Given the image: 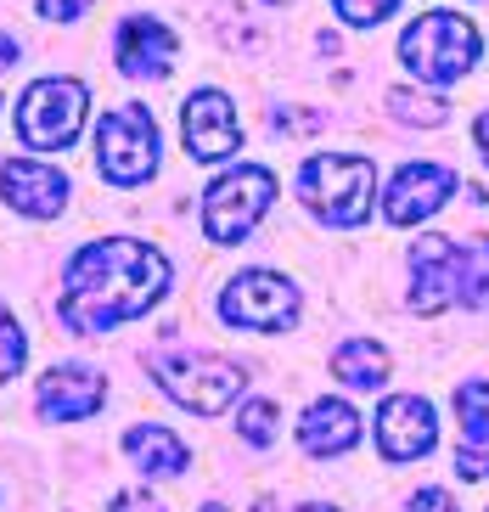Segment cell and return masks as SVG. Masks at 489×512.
<instances>
[{
	"instance_id": "6da1fadb",
	"label": "cell",
	"mask_w": 489,
	"mask_h": 512,
	"mask_svg": "<svg viewBox=\"0 0 489 512\" xmlns=\"http://www.w3.org/2000/svg\"><path fill=\"white\" fill-rule=\"evenodd\" d=\"M163 293H169V259L152 242L102 237L68 259L57 316L68 332H113L124 321H141Z\"/></svg>"
},
{
	"instance_id": "7a4b0ae2",
	"label": "cell",
	"mask_w": 489,
	"mask_h": 512,
	"mask_svg": "<svg viewBox=\"0 0 489 512\" xmlns=\"http://www.w3.org/2000/svg\"><path fill=\"white\" fill-rule=\"evenodd\" d=\"M298 197L315 220L349 231L371 214L377 169H371V158H355V152H315L310 164L298 169Z\"/></svg>"
},
{
	"instance_id": "3957f363",
	"label": "cell",
	"mask_w": 489,
	"mask_h": 512,
	"mask_svg": "<svg viewBox=\"0 0 489 512\" xmlns=\"http://www.w3.org/2000/svg\"><path fill=\"white\" fill-rule=\"evenodd\" d=\"M152 383L175 406L197 411V417H220L248 389V372L237 361H225V355H208V349H180V355H158L152 361Z\"/></svg>"
},
{
	"instance_id": "277c9868",
	"label": "cell",
	"mask_w": 489,
	"mask_h": 512,
	"mask_svg": "<svg viewBox=\"0 0 489 512\" xmlns=\"http://www.w3.org/2000/svg\"><path fill=\"white\" fill-rule=\"evenodd\" d=\"M478 29L461 12H422L411 29L400 34V62L428 85H456L461 74H473L478 62Z\"/></svg>"
},
{
	"instance_id": "5b68a950",
	"label": "cell",
	"mask_w": 489,
	"mask_h": 512,
	"mask_svg": "<svg viewBox=\"0 0 489 512\" xmlns=\"http://www.w3.org/2000/svg\"><path fill=\"white\" fill-rule=\"evenodd\" d=\"M276 203V175L259 164H237L231 175L203 192V237L208 242H248V231L259 226Z\"/></svg>"
},
{
	"instance_id": "8992f818",
	"label": "cell",
	"mask_w": 489,
	"mask_h": 512,
	"mask_svg": "<svg viewBox=\"0 0 489 512\" xmlns=\"http://www.w3.org/2000/svg\"><path fill=\"white\" fill-rule=\"evenodd\" d=\"M96 169L113 186L152 181V169H158V124H152V113L141 102L102 113V124H96Z\"/></svg>"
},
{
	"instance_id": "52a82bcc",
	"label": "cell",
	"mask_w": 489,
	"mask_h": 512,
	"mask_svg": "<svg viewBox=\"0 0 489 512\" xmlns=\"http://www.w3.org/2000/svg\"><path fill=\"white\" fill-rule=\"evenodd\" d=\"M79 124H85V85L79 79H34L23 91V102H17L23 147L62 152V147H74Z\"/></svg>"
},
{
	"instance_id": "ba28073f",
	"label": "cell",
	"mask_w": 489,
	"mask_h": 512,
	"mask_svg": "<svg viewBox=\"0 0 489 512\" xmlns=\"http://www.w3.org/2000/svg\"><path fill=\"white\" fill-rule=\"evenodd\" d=\"M220 316L242 332H287L298 321V287L282 271H242L225 282Z\"/></svg>"
},
{
	"instance_id": "9c48e42d",
	"label": "cell",
	"mask_w": 489,
	"mask_h": 512,
	"mask_svg": "<svg viewBox=\"0 0 489 512\" xmlns=\"http://www.w3.org/2000/svg\"><path fill=\"white\" fill-rule=\"evenodd\" d=\"M180 141H186V158L192 164H220L242 147V119L237 102L225 91H197L180 107Z\"/></svg>"
},
{
	"instance_id": "30bf717a",
	"label": "cell",
	"mask_w": 489,
	"mask_h": 512,
	"mask_svg": "<svg viewBox=\"0 0 489 512\" xmlns=\"http://www.w3.org/2000/svg\"><path fill=\"white\" fill-rule=\"evenodd\" d=\"M461 304V242L456 237H416L411 248V310L439 316Z\"/></svg>"
},
{
	"instance_id": "8fae6325",
	"label": "cell",
	"mask_w": 489,
	"mask_h": 512,
	"mask_svg": "<svg viewBox=\"0 0 489 512\" xmlns=\"http://www.w3.org/2000/svg\"><path fill=\"white\" fill-rule=\"evenodd\" d=\"M450 192H461L456 169L445 164H405L383 192V214L388 226H422L428 214H439L450 203Z\"/></svg>"
},
{
	"instance_id": "7c38bea8",
	"label": "cell",
	"mask_w": 489,
	"mask_h": 512,
	"mask_svg": "<svg viewBox=\"0 0 489 512\" xmlns=\"http://www.w3.org/2000/svg\"><path fill=\"white\" fill-rule=\"evenodd\" d=\"M439 445V417L422 394H394L377 411V451L383 462H416Z\"/></svg>"
},
{
	"instance_id": "4fadbf2b",
	"label": "cell",
	"mask_w": 489,
	"mask_h": 512,
	"mask_svg": "<svg viewBox=\"0 0 489 512\" xmlns=\"http://www.w3.org/2000/svg\"><path fill=\"white\" fill-rule=\"evenodd\" d=\"M175 29L163 23V17H147V12H135L119 23V40H113V57H119V74L130 79H163L169 68H175Z\"/></svg>"
},
{
	"instance_id": "5bb4252c",
	"label": "cell",
	"mask_w": 489,
	"mask_h": 512,
	"mask_svg": "<svg viewBox=\"0 0 489 512\" xmlns=\"http://www.w3.org/2000/svg\"><path fill=\"white\" fill-rule=\"evenodd\" d=\"M68 175L51 164H34V158H6L0 164V197L12 203L17 214H29V220H51V214L68 209Z\"/></svg>"
},
{
	"instance_id": "9a60e30c",
	"label": "cell",
	"mask_w": 489,
	"mask_h": 512,
	"mask_svg": "<svg viewBox=\"0 0 489 512\" xmlns=\"http://www.w3.org/2000/svg\"><path fill=\"white\" fill-rule=\"evenodd\" d=\"M102 400H107V377L96 366H51L40 377V417H51V422L96 417Z\"/></svg>"
},
{
	"instance_id": "2e32d148",
	"label": "cell",
	"mask_w": 489,
	"mask_h": 512,
	"mask_svg": "<svg viewBox=\"0 0 489 512\" xmlns=\"http://www.w3.org/2000/svg\"><path fill=\"white\" fill-rule=\"evenodd\" d=\"M456 422H461L456 473L461 479H489V383L484 377L456 383Z\"/></svg>"
},
{
	"instance_id": "e0dca14e",
	"label": "cell",
	"mask_w": 489,
	"mask_h": 512,
	"mask_svg": "<svg viewBox=\"0 0 489 512\" xmlns=\"http://www.w3.org/2000/svg\"><path fill=\"white\" fill-rule=\"evenodd\" d=\"M355 439H360V411L349 400H315L298 417V445L310 456H343L355 451Z\"/></svg>"
},
{
	"instance_id": "ac0fdd59",
	"label": "cell",
	"mask_w": 489,
	"mask_h": 512,
	"mask_svg": "<svg viewBox=\"0 0 489 512\" xmlns=\"http://www.w3.org/2000/svg\"><path fill=\"white\" fill-rule=\"evenodd\" d=\"M124 451H130L135 473H147V479H175L180 467L192 462L186 456V439L158 428V422H135L130 434H124Z\"/></svg>"
},
{
	"instance_id": "d6986e66",
	"label": "cell",
	"mask_w": 489,
	"mask_h": 512,
	"mask_svg": "<svg viewBox=\"0 0 489 512\" xmlns=\"http://www.w3.org/2000/svg\"><path fill=\"white\" fill-rule=\"evenodd\" d=\"M388 349L371 344V338H349V344L332 349V377L338 383H349V389H383L388 383Z\"/></svg>"
},
{
	"instance_id": "ffe728a7",
	"label": "cell",
	"mask_w": 489,
	"mask_h": 512,
	"mask_svg": "<svg viewBox=\"0 0 489 512\" xmlns=\"http://www.w3.org/2000/svg\"><path fill=\"white\" fill-rule=\"evenodd\" d=\"M461 304L484 310L489 304V237L461 242Z\"/></svg>"
},
{
	"instance_id": "44dd1931",
	"label": "cell",
	"mask_w": 489,
	"mask_h": 512,
	"mask_svg": "<svg viewBox=\"0 0 489 512\" xmlns=\"http://www.w3.org/2000/svg\"><path fill=\"white\" fill-rule=\"evenodd\" d=\"M388 113L400 124H445L450 119V102L445 96H422V91H411V85H400V91H388Z\"/></svg>"
},
{
	"instance_id": "7402d4cb",
	"label": "cell",
	"mask_w": 489,
	"mask_h": 512,
	"mask_svg": "<svg viewBox=\"0 0 489 512\" xmlns=\"http://www.w3.org/2000/svg\"><path fill=\"white\" fill-rule=\"evenodd\" d=\"M237 434L265 451V445H276V434H282V411L270 406V400H248V406L237 411Z\"/></svg>"
},
{
	"instance_id": "603a6c76",
	"label": "cell",
	"mask_w": 489,
	"mask_h": 512,
	"mask_svg": "<svg viewBox=\"0 0 489 512\" xmlns=\"http://www.w3.org/2000/svg\"><path fill=\"white\" fill-rule=\"evenodd\" d=\"M23 355H29V338L17 327L12 304H0V383H12V377L23 372Z\"/></svg>"
},
{
	"instance_id": "cb8c5ba5",
	"label": "cell",
	"mask_w": 489,
	"mask_h": 512,
	"mask_svg": "<svg viewBox=\"0 0 489 512\" xmlns=\"http://www.w3.org/2000/svg\"><path fill=\"white\" fill-rule=\"evenodd\" d=\"M405 0H332V12L349 23V29H371V23H383V17H394Z\"/></svg>"
},
{
	"instance_id": "d4e9b609",
	"label": "cell",
	"mask_w": 489,
	"mask_h": 512,
	"mask_svg": "<svg viewBox=\"0 0 489 512\" xmlns=\"http://www.w3.org/2000/svg\"><path fill=\"white\" fill-rule=\"evenodd\" d=\"M85 12H90V0H40V17H51V23H74Z\"/></svg>"
},
{
	"instance_id": "484cf974",
	"label": "cell",
	"mask_w": 489,
	"mask_h": 512,
	"mask_svg": "<svg viewBox=\"0 0 489 512\" xmlns=\"http://www.w3.org/2000/svg\"><path fill=\"white\" fill-rule=\"evenodd\" d=\"M107 512H163V507L147 496V490H124V496H113V507H107Z\"/></svg>"
},
{
	"instance_id": "4316f807",
	"label": "cell",
	"mask_w": 489,
	"mask_h": 512,
	"mask_svg": "<svg viewBox=\"0 0 489 512\" xmlns=\"http://www.w3.org/2000/svg\"><path fill=\"white\" fill-rule=\"evenodd\" d=\"M411 512H461V507H456V501L445 496V490H416Z\"/></svg>"
},
{
	"instance_id": "83f0119b",
	"label": "cell",
	"mask_w": 489,
	"mask_h": 512,
	"mask_svg": "<svg viewBox=\"0 0 489 512\" xmlns=\"http://www.w3.org/2000/svg\"><path fill=\"white\" fill-rule=\"evenodd\" d=\"M23 62V46H17L12 34H0V68H17Z\"/></svg>"
},
{
	"instance_id": "f1b7e54d",
	"label": "cell",
	"mask_w": 489,
	"mask_h": 512,
	"mask_svg": "<svg viewBox=\"0 0 489 512\" xmlns=\"http://www.w3.org/2000/svg\"><path fill=\"white\" fill-rule=\"evenodd\" d=\"M473 141H478V152H484V164H489V107L478 113V124H473Z\"/></svg>"
},
{
	"instance_id": "f546056e",
	"label": "cell",
	"mask_w": 489,
	"mask_h": 512,
	"mask_svg": "<svg viewBox=\"0 0 489 512\" xmlns=\"http://www.w3.org/2000/svg\"><path fill=\"white\" fill-rule=\"evenodd\" d=\"M298 512H338V507H298Z\"/></svg>"
},
{
	"instance_id": "4dcf8cb0",
	"label": "cell",
	"mask_w": 489,
	"mask_h": 512,
	"mask_svg": "<svg viewBox=\"0 0 489 512\" xmlns=\"http://www.w3.org/2000/svg\"><path fill=\"white\" fill-rule=\"evenodd\" d=\"M265 6H287V0H265Z\"/></svg>"
}]
</instances>
